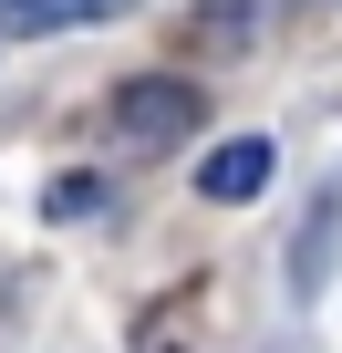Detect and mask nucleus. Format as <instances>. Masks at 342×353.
Masks as SVG:
<instances>
[{
  "label": "nucleus",
  "mask_w": 342,
  "mask_h": 353,
  "mask_svg": "<svg viewBox=\"0 0 342 353\" xmlns=\"http://www.w3.org/2000/svg\"><path fill=\"white\" fill-rule=\"evenodd\" d=\"M197 125V94L177 83V73H135V83H114V135L125 145H177Z\"/></svg>",
  "instance_id": "f257e3e1"
},
{
  "label": "nucleus",
  "mask_w": 342,
  "mask_h": 353,
  "mask_svg": "<svg viewBox=\"0 0 342 353\" xmlns=\"http://www.w3.org/2000/svg\"><path fill=\"white\" fill-rule=\"evenodd\" d=\"M270 176H280L270 135H228V145H208V166H197V198H218V208H249Z\"/></svg>",
  "instance_id": "f03ea898"
},
{
  "label": "nucleus",
  "mask_w": 342,
  "mask_h": 353,
  "mask_svg": "<svg viewBox=\"0 0 342 353\" xmlns=\"http://www.w3.org/2000/svg\"><path fill=\"white\" fill-rule=\"evenodd\" d=\"M332 239H342V198H321L311 229L290 239V291H301V301H321V281H332Z\"/></svg>",
  "instance_id": "7ed1b4c3"
},
{
  "label": "nucleus",
  "mask_w": 342,
  "mask_h": 353,
  "mask_svg": "<svg viewBox=\"0 0 342 353\" xmlns=\"http://www.w3.org/2000/svg\"><path fill=\"white\" fill-rule=\"evenodd\" d=\"M135 0H11V42H42V32H73V21H125Z\"/></svg>",
  "instance_id": "20e7f679"
},
{
  "label": "nucleus",
  "mask_w": 342,
  "mask_h": 353,
  "mask_svg": "<svg viewBox=\"0 0 342 353\" xmlns=\"http://www.w3.org/2000/svg\"><path fill=\"white\" fill-rule=\"evenodd\" d=\"M42 208H52V219H83V208H104V176H63Z\"/></svg>",
  "instance_id": "39448f33"
},
{
  "label": "nucleus",
  "mask_w": 342,
  "mask_h": 353,
  "mask_svg": "<svg viewBox=\"0 0 342 353\" xmlns=\"http://www.w3.org/2000/svg\"><path fill=\"white\" fill-rule=\"evenodd\" d=\"M332 11H342V0H332Z\"/></svg>",
  "instance_id": "423d86ee"
}]
</instances>
